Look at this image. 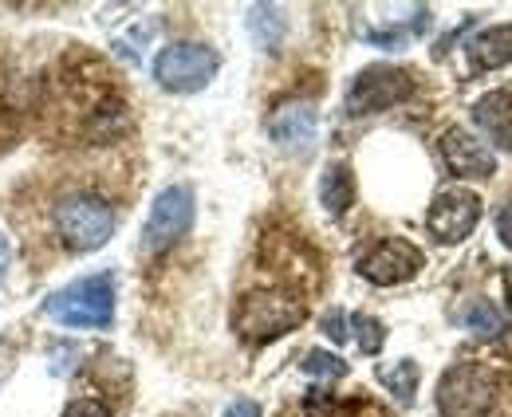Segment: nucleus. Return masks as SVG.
Wrapping results in <instances>:
<instances>
[{"label": "nucleus", "mask_w": 512, "mask_h": 417, "mask_svg": "<svg viewBox=\"0 0 512 417\" xmlns=\"http://www.w3.org/2000/svg\"><path fill=\"white\" fill-rule=\"evenodd\" d=\"M48 319H56L60 327L75 331H107L115 319V276L111 272H95L83 276L75 284H67L60 292L44 299Z\"/></svg>", "instance_id": "1"}, {"label": "nucleus", "mask_w": 512, "mask_h": 417, "mask_svg": "<svg viewBox=\"0 0 512 417\" xmlns=\"http://www.w3.org/2000/svg\"><path fill=\"white\" fill-rule=\"evenodd\" d=\"M304 315H308L304 303L288 292H249L237 303L233 331L245 343H272V339L296 331L304 323Z\"/></svg>", "instance_id": "2"}, {"label": "nucleus", "mask_w": 512, "mask_h": 417, "mask_svg": "<svg viewBox=\"0 0 512 417\" xmlns=\"http://www.w3.org/2000/svg\"><path fill=\"white\" fill-rule=\"evenodd\" d=\"M497 402V374L481 362H457L438 382L442 417H485Z\"/></svg>", "instance_id": "3"}, {"label": "nucleus", "mask_w": 512, "mask_h": 417, "mask_svg": "<svg viewBox=\"0 0 512 417\" xmlns=\"http://www.w3.org/2000/svg\"><path fill=\"white\" fill-rule=\"evenodd\" d=\"M56 233L71 252H95L115 233V213L95 193H71L56 205Z\"/></svg>", "instance_id": "4"}, {"label": "nucleus", "mask_w": 512, "mask_h": 417, "mask_svg": "<svg viewBox=\"0 0 512 417\" xmlns=\"http://www.w3.org/2000/svg\"><path fill=\"white\" fill-rule=\"evenodd\" d=\"M410 91H414L410 71L390 67V63H375V67H363V71L355 75V83L347 87L343 111H347L351 119L383 115V111H390V107H398V103H402Z\"/></svg>", "instance_id": "5"}, {"label": "nucleus", "mask_w": 512, "mask_h": 417, "mask_svg": "<svg viewBox=\"0 0 512 417\" xmlns=\"http://www.w3.org/2000/svg\"><path fill=\"white\" fill-rule=\"evenodd\" d=\"M217 67H221V60H217L213 48L178 40V44H166L154 56V79L174 95H193L217 75Z\"/></svg>", "instance_id": "6"}, {"label": "nucleus", "mask_w": 512, "mask_h": 417, "mask_svg": "<svg viewBox=\"0 0 512 417\" xmlns=\"http://www.w3.org/2000/svg\"><path fill=\"white\" fill-rule=\"evenodd\" d=\"M193 229V189L190 185H170L154 197L150 217L142 225V248L146 252H166L170 244Z\"/></svg>", "instance_id": "7"}, {"label": "nucleus", "mask_w": 512, "mask_h": 417, "mask_svg": "<svg viewBox=\"0 0 512 417\" xmlns=\"http://www.w3.org/2000/svg\"><path fill=\"white\" fill-rule=\"evenodd\" d=\"M422 264H426V256H422L418 244L402 237H386L371 252L359 256V276L371 280L375 288H394V284L414 280L422 272Z\"/></svg>", "instance_id": "8"}, {"label": "nucleus", "mask_w": 512, "mask_h": 417, "mask_svg": "<svg viewBox=\"0 0 512 417\" xmlns=\"http://www.w3.org/2000/svg\"><path fill=\"white\" fill-rule=\"evenodd\" d=\"M426 225L442 244H461L465 237H473V229L481 225V197L473 189H465V185L442 189L434 197V205H430Z\"/></svg>", "instance_id": "9"}, {"label": "nucleus", "mask_w": 512, "mask_h": 417, "mask_svg": "<svg viewBox=\"0 0 512 417\" xmlns=\"http://www.w3.org/2000/svg\"><path fill=\"white\" fill-rule=\"evenodd\" d=\"M442 158H446L449 174L457 178H493L497 170V154L481 138H473L465 126H449L442 134Z\"/></svg>", "instance_id": "10"}, {"label": "nucleus", "mask_w": 512, "mask_h": 417, "mask_svg": "<svg viewBox=\"0 0 512 417\" xmlns=\"http://www.w3.org/2000/svg\"><path fill=\"white\" fill-rule=\"evenodd\" d=\"M268 134L280 150L288 154H308L316 146V134H320V115L312 103H284L272 122H268Z\"/></svg>", "instance_id": "11"}, {"label": "nucleus", "mask_w": 512, "mask_h": 417, "mask_svg": "<svg viewBox=\"0 0 512 417\" xmlns=\"http://www.w3.org/2000/svg\"><path fill=\"white\" fill-rule=\"evenodd\" d=\"M473 122L497 142V150H512V91H489L473 103Z\"/></svg>", "instance_id": "12"}, {"label": "nucleus", "mask_w": 512, "mask_h": 417, "mask_svg": "<svg viewBox=\"0 0 512 417\" xmlns=\"http://www.w3.org/2000/svg\"><path fill=\"white\" fill-rule=\"evenodd\" d=\"M469 60L481 71H497L512 63V24H497V28H485L469 40Z\"/></svg>", "instance_id": "13"}, {"label": "nucleus", "mask_w": 512, "mask_h": 417, "mask_svg": "<svg viewBox=\"0 0 512 417\" xmlns=\"http://www.w3.org/2000/svg\"><path fill=\"white\" fill-rule=\"evenodd\" d=\"M320 205L331 217H343L355 205V174L347 162H331L320 174Z\"/></svg>", "instance_id": "14"}, {"label": "nucleus", "mask_w": 512, "mask_h": 417, "mask_svg": "<svg viewBox=\"0 0 512 417\" xmlns=\"http://www.w3.org/2000/svg\"><path fill=\"white\" fill-rule=\"evenodd\" d=\"M418 378H422V370H418L414 358H398L394 366H383V370H379V382H383L402 406L414 402V394H418Z\"/></svg>", "instance_id": "15"}, {"label": "nucleus", "mask_w": 512, "mask_h": 417, "mask_svg": "<svg viewBox=\"0 0 512 417\" xmlns=\"http://www.w3.org/2000/svg\"><path fill=\"white\" fill-rule=\"evenodd\" d=\"M249 36H253L264 52H276V44H280V36H284V16H280V8L256 4L253 12H249Z\"/></svg>", "instance_id": "16"}, {"label": "nucleus", "mask_w": 512, "mask_h": 417, "mask_svg": "<svg viewBox=\"0 0 512 417\" xmlns=\"http://www.w3.org/2000/svg\"><path fill=\"white\" fill-rule=\"evenodd\" d=\"M461 323L477 335V339H497L505 331V315L489 303V299H473L465 311H461Z\"/></svg>", "instance_id": "17"}, {"label": "nucleus", "mask_w": 512, "mask_h": 417, "mask_svg": "<svg viewBox=\"0 0 512 417\" xmlns=\"http://www.w3.org/2000/svg\"><path fill=\"white\" fill-rule=\"evenodd\" d=\"M351 327L359 331L355 339H359V351H363V355H379V351H383L386 327L375 319V315H355V319H351Z\"/></svg>", "instance_id": "18"}, {"label": "nucleus", "mask_w": 512, "mask_h": 417, "mask_svg": "<svg viewBox=\"0 0 512 417\" xmlns=\"http://www.w3.org/2000/svg\"><path fill=\"white\" fill-rule=\"evenodd\" d=\"M304 374H312V378H343L347 362L339 355H327V351H308L304 355Z\"/></svg>", "instance_id": "19"}, {"label": "nucleus", "mask_w": 512, "mask_h": 417, "mask_svg": "<svg viewBox=\"0 0 512 417\" xmlns=\"http://www.w3.org/2000/svg\"><path fill=\"white\" fill-rule=\"evenodd\" d=\"M64 417H111V410L103 402H95V398H79V402L67 406Z\"/></svg>", "instance_id": "20"}, {"label": "nucleus", "mask_w": 512, "mask_h": 417, "mask_svg": "<svg viewBox=\"0 0 512 417\" xmlns=\"http://www.w3.org/2000/svg\"><path fill=\"white\" fill-rule=\"evenodd\" d=\"M323 331H327L335 343H347V335H351V331H347V315H343V311H327Z\"/></svg>", "instance_id": "21"}, {"label": "nucleus", "mask_w": 512, "mask_h": 417, "mask_svg": "<svg viewBox=\"0 0 512 417\" xmlns=\"http://www.w3.org/2000/svg\"><path fill=\"white\" fill-rule=\"evenodd\" d=\"M497 237L505 248H512V197L501 205V213H497Z\"/></svg>", "instance_id": "22"}, {"label": "nucleus", "mask_w": 512, "mask_h": 417, "mask_svg": "<svg viewBox=\"0 0 512 417\" xmlns=\"http://www.w3.org/2000/svg\"><path fill=\"white\" fill-rule=\"evenodd\" d=\"M221 417H260V406L249 402V398H237V402H233Z\"/></svg>", "instance_id": "23"}, {"label": "nucleus", "mask_w": 512, "mask_h": 417, "mask_svg": "<svg viewBox=\"0 0 512 417\" xmlns=\"http://www.w3.org/2000/svg\"><path fill=\"white\" fill-rule=\"evenodd\" d=\"M8 256H12V244H8V237L0 233V276H4V268H8Z\"/></svg>", "instance_id": "24"}, {"label": "nucleus", "mask_w": 512, "mask_h": 417, "mask_svg": "<svg viewBox=\"0 0 512 417\" xmlns=\"http://www.w3.org/2000/svg\"><path fill=\"white\" fill-rule=\"evenodd\" d=\"M505 299L512 303V268H505Z\"/></svg>", "instance_id": "25"}]
</instances>
